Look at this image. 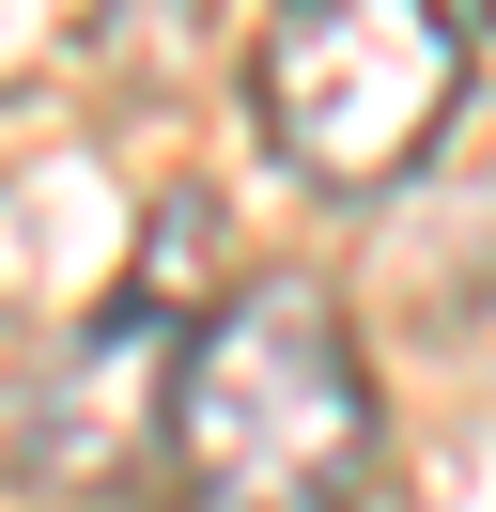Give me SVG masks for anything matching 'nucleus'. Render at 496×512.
<instances>
[{
	"label": "nucleus",
	"mask_w": 496,
	"mask_h": 512,
	"mask_svg": "<svg viewBox=\"0 0 496 512\" xmlns=\"http://www.w3.org/2000/svg\"><path fill=\"white\" fill-rule=\"evenodd\" d=\"M171 295H140L124 280L109 311L78 326V342L47 357V388H31V419H16V466H47V481H93V466H124V450L155 435V404H171Z\"/></svg>",
	"instance_id": "obj_3"
},
{
	"label": "nucleus",
	"mask_w": 496,
	"mask_h": 512,
	"mask_svg": "<svg viewBox=\"0 0 496 512\" xmlns=\"http://www.w3.org/2000/svg\"><path fill=\"white\" fill-rule=\"evenodd\" d=\"M186 512H357L372 481V357L326 280H233L171 342L155 404Z\"/></svg>",
	"instance_id": "obj_1"
},
{
	"label": "nucleus",
	"mask_w": 496,
	"mask_h": 512,
	"mask_svg": "<svg viewBox=\"0 0 496 512\" xmlns=\"http://www.w3.org/2000/svg\"><path fill=\"white\" fill-rule=\"evenodd\" d=\"M248 109H264L279 171L372 202L465 109V16L450 0H279L248 47Z\"/></svg>",
	"instance_id": "obj_2"
},
{
	"label": "nucleus",
	"mask_w": 496,
	"mask_h": 512,
	"mask_svg": "<svg viewBox=\"0 0 496 512\" xmlns=\"http://www.w3.org/2000/svg\"><path fill=\"white\" fill-rule=\"evenodd\" d=\"M481 16H496V0H481Z\"/></svg>",
	"instance_id": "obj_4"
}]
</instances>
